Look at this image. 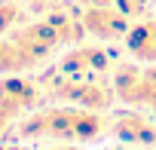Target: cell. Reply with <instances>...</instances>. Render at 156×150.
<instances>
[{
  "label": "cell",
  "mask_w": 156,
  "mask_h": 150,
  "mask_svg": "<svg viewBox=\"0 0 156 150\" xmlns=\"http://www.w3.org/2000/svg\"><path fill=\"white\" fill-rule=\"evenodd\" d=\"M19 138L34 141V138H58V141H70V144H92L107 132V120L101 116V110H86L76 104H55V107H43V110H31L19 126H16Z\"/></svg>",
  "instance_id": "1"
},
{
  "label": "cell",
  "mask_w": 156,
  "mask_h": 150,
  "mask_svg": "<svg viewBox=\"0 0 156 150\" xmlns=\"http://www.w3.org/2000/svg\"><path fill=\"white\" fill-rule=\"evenodd\" d=\"M110 86L122 104L150 110V104L156 101V64H116Z\"/></svg>",
  "instance_id": "2"
},
{
  "label": "cell",
  "mask_w": 156,
  "mask_h": 150,
  "mask_svg": "<svg viewBox=\"0 0 156 150\" xmlns=\"http://www.w3.org/2000/svg\"><path fill=\"white\" fill-rule=\"evenodd\" d=\"M52 98L64 104H76L86 110H107L116 98L113 86L101 83L98 77H58L52 83Z\"/></svg>",
  "instance_id": "3"
},
{
  "label": "cell",
  "mask_w": 156,
  "mask_h": 150,
  "mask_svg": "<svg viewBox=\"0 0 156 150\" xmlns=\"http://www.w3.org/2000/svg\"><path fill=\"white\" fill-rule=\"evenodd\" d=\"M80 19L86 25V34L95 40H119L132 28L129 16L116 3H110V0H89L80 12Z\"/></svg>",
  "instance_id": "4"
},
{
  "label": "cell",
  "mask_w": 156,
  "mask_h": 150,
  "mask_svg": "<svg viewBox=\"0 0 156 150\" xmlns=\"http://www.w3.org/2000/svg\"><path fill=\"white\" fill-rule=\"evenodd\" d=\"M107 70H110V55L92 43H73L58 61L61 77H104Z\"/></svg>",
  "instance_id": "5"
},
{
  "label": "cell",
  "mask_w": 156,
  "mask_h": 150,
  "mask_svg": "<svg viewBox=\"0 0 156 150\" xmlns=\"http://www.w3.org/2000/svg\"><path fill=\"white\" fill-rule=\"evenodd\" d=\"M107 132L119 144H129V147H153L156 144V116L138 113V107L135 110H122V113H116V116L107 120Z\"/></svg>",
  "instance_id": "6"
},
{
  "label": "cell",
  "mask_w": 156,
  "mask_h": 150,
  "mask_svg": "<svg viewBox=\"0 0 156 150\" xmlns=\"http://www.w3.org/2000/svg\"><path fill=\"white\" fill-rule=\"evenodd\" d=\"M12 43H19L34 61H43L46 55H52L58 46H61V37L55 34V28L46 22V19H40V22H25V25H19L16 31H9L6 34Z\"/></svg>",
  "instance_id": "7"
},
{
  "label": "cell",
  "mask_w": 156,
  "mask_h": 150,
  "mask_svg": "<svg viewBox=\"0 0 156 150\" xmlns=\"http://www.w3.org/2000/svg\"><path fill=\"white\" fill-rule=\"evenodd\" d=\"M122 40H126V52L138 64H156V19L132 25Z\"/></svg>",
  "instance_id": "8"
},
{
  "label": "cell",
  "mask_w": 156,
  "mask_h": 150,
  "mask_svg": "<svg viewBox=\"0 0 156 150\" xmlns=\"http://www.w3.org/2000/svg\"><path fill=\"white\" fill-rule=\"evenodd\" d=\"M46 22L55 28V34H58V37H61V43H67V46L80 43V40L86 37V25H83V19L76 16V12H70V9L55 6V9H49V12H46Z\"/></svg>",
  "instance_id": "9"
},
{
  "label": "cell",
  "mask_w": 156,
  "mask_h": 150,
  "mask_svg": "<svg viewBox=\"0 0 156 150\" xmlns=\"http://www.w3.org/2000/svg\"><path fill=\"white\" fill-rule=\"evenodd\" d=\"M37 61L19 46V43H12L9 37L3 40L0 37V77L3 73H22V70H28V67H34Z\"/></svg>",
  "instance_id": "10"
},
{
  "label": "cell",
  "mask_w": 156,
  "mask_h": 150,
  "mask_svg": "<svg viewBox=\"0 0 156 150\" xmlns=\"http://www.w3.org/2000/svg\"><path fill=\"white\" fill-rule=\"evenodd\" d=\"M25 9L16 0H0V37H6L9 31H16L19 25H25Z\"/></svg>",
  "instance_id": "11"
},
{
  "label": "cell",
  "mask_w": 156,
  "mask_h": 150,
  "mask_svg": "<svg viewBox=\"0 0 156 150\" xmlns=\"http://www.w3.org/2000/svg\"><path fill=\"white\" fill-rule=\"evenodd\" d=\"M25 110L12 101V98H6V95H0V138H3L9 129H12V123L22 116Z\"/></svg>",
  "instance_id": "12"
},
{
  "label": "cell",
  "mask_w": 156,
  "mask_h": 150,
  "mask_svg": "<svg viewBox=\"0 0 156 150\" xmlns=\"http://www.w3.org/2000/svg\"><path fill=\"white\" fill-rule=\"evenodd\" d=\"M113 3H116L129 19H135V16H144V9H147L150 0H113Z\"/></svg>",
  "instance_id": "13"
},
{
  "label": "cell",
  "mask_w": 156,
  "mask_h": 150,
  "mask_svg": "<svg viewBox=\"0 0 156 150\" xmlns=\"http://www.w3.org/2000/svg\"><path fill=\"white\" fill-rule=\"evenodd\" d=\"M0 150H31L28 144H0Z\"/></svg>",
  "instance_id": "14"
},
{
  "label": "cell",
  "mask_w": 156,
  "mask_h": 150,
  "mask_svg": "<svg viewBox=\"0 0 156 150\" xmlns=\"http://www.w3.org/2000/svg\"><path fill=\"white\" fill-rule=\"evenodd\" d=\"M49 150H80V147H73L70 141H64V144H55V147H49Z\"/></svg>",
  "instance_id": "15"
},
{
  "label": "cell",
  "mask_w": 156,
  "mask_h": 150,
  "mask_svg": "<svg viewBox=\"0 0 156 150\" xmlns=\"http://www.w3.org/2000/svg\"><path fill=\"white\" fill-rule=\"evenodd\" d=\"M150 113H153V116H156V101H153V104H150Z\"/></svg>",
  "instance_id": "16"
},
{
  "label": "cell",
  "mask_w": 156,
  "mask_h": 150,
  "mask_svg": "<svg viewBox=\"0 0 156 150\" xmlns=\"http://www.w3.org/2000/svg\"><path fill=\"white\" fill-rule=\"evenodd\" d=\"M113 150H129V144H126V147H113Z\"/></svg>",
  "instance_id": "17"
}]
</instances>
